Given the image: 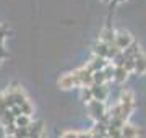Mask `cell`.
<instances>
[{
	"label": "cell",
	"mask_w": 146,
	"mask_h": 138,
	"mask_svg": "<svg viewBox=\"0 0 146 138\" xmlns=\"http://www.w3.org/2000/svg\"><path fill=\"white\" fill-rule=\"evenodd\" d=\"M122 2H125V0H114V3H122Z\"/></svg>",
	"instance_id": "83f0119b"
},
{
	"label": "cell",
	"mask_w": 146,
	"mask_h": 138,
	"mask_svg": "<svg viewBox=\"0 0 146 138\" xmlns=\"http://www.w3.org/2000/svg\"><path fill=\"white\" fill-rule=\"evenodd\" d=\"M0 123L3 125V127H7V125H11V123H15V115H13V112L8 109V111L2 115V119H0Z\"/></svg>",
	"instance_id": "2e32d148"
},
{
	"label": "cell",
	"mask_w": 146,
	"mask_h": 138,
	"mask_svg": "<svg viewBox=\"0 0 146 138\" xmlns=\"http://www.w3.org/2000/svg\"><path fill=\"white\" fill-rule=\"evenodd\" d=\"M7 52H5V49H3V46H2V41H0V60L2 58H5Z\"/></svg>",
	"instance_id": "d4e9b609"
},
{
	"label": "cell",
	"mask_w": 146,
	"mask_h": 138,
	"mask_svg": "<svg viewBox=\"0 0 146 138\" xmlns=\"http://www.w3.org/2000/svg\"><path fill=\"white\" fill-rule=\"evenodd\" d=\"M122 137L123 138H140L141 137V128H138L136 125H131V123L127 122L123 127H122Z\"/></svg>",
	"instance_id": "ba28073f"
},
{
	"label": "cell",
	"mask_w": 146,
	"mask_h": 138,
	"mask_svg": "<svg viewBox=\"0 0 146 138\" xmlns=\"http://www.w3.org/2000/svg\"><path fill=\"white\" fill-rule=\"evenodd\" d=\"M91 138H104V137H101V135H98V133L91 132Z\"/></svg>",
	"instance_id": "4316f807"
},
{
	"label": "cell",
	"mask_w": 146,
	"mask_h": 138,
	"mask_svg": "<svg viewBox=\"0 0 146 138\" xmlns=\"http://www.w3.org/2000/svg\"><path fill=\"white\" fill-rule=\"evenodd\" d=\"M15 138H29V127H21L16 128Z\"/></svg>",
	"instance_id": "ffe728a7"
},
{
	"label": "cell",
	"mask_w": 146,
	"mask_h": 138,
	"mask_svg": "<svg viewBox=\"0 0 146 138\" xmlns=\"http://www.w3.org/2000/svg\"><path fill=\"white\" fill-rule=\"evenodd\" d=\"M104 2H109V0H104Z\"/></svg>",
	"instance_id": "4dcf8cb0"
},
{
	"label": "cell",
	"mask_w": 146,
	"mask_h": 138,
	"mask_svg": "<svg viewBox=\"0 0 146 138\" xmlns=\"http://www.w3.org/2000/svg\"><path fill=\"white\" fill-rule=\"evenodd\" d=\"M128 72H127L123 67H114V81L117 83H123L127 80V76H128Z\"/></svg>",
	"instance_id": "5bb4252c"
},
{
	"label": "cell",
	"mask_w": 146,
	"mask_h": 138,
	"mask_svg": "<svg viewBox=\"0 0 146 138\" xmlns=\"http://www.w3.org/2000/svg\"><path fill=\"white\" fill-rule=\"evenodd\" d=\"M93 83L94 85H106V76H104V72L102 70L93 73Z\"/></svg>",
	"instance_id": "e0dca14e"
},
{
	"label": "cell",
	"mask_w": 146,
	"mask_h": 138,
	"mask_svg": "<svg viewBox=\"0 0 146 138\" xmlns=\"http://www.w3.org/2000/svg\"><path fill=\"white\" fill-rule=\"evenodd\" d=\"M102 72H104V76H106V83L110 81V80H114V65L110 64V62L106 65V68L102 70Z\"/></svg>",
	"instance_id": "d6986e66"
},
{
	"label": "cell",
	"mask_w": 146,
	"mask_h": 138,
	"mask_svg": "<svg viewBox=\"0 0 146 138\" xmlns=\"http://www.w3.org/2000/svg\"><path fill=\"white\" fill-rule=\"evenodd\" d=\"M3 36H5V29H3V28L0 26V41L3 39Z\"/></svg>",
	"instance_id": "484cf974"
},
{
	"label": "cell",
	"mask_w": 146,
	"mask_h": 138,
	"mask_svg": "<svg viewBox=\"0 0 146 138\" xmlns=\"http://www.w3.org/2000/svg\"><path fill=\"white\" fill-rule=\"evenodd\" d=\"M81 101L84 104H89L93 101V93H91V88H81Z\"/></svg>",
	"instance_id": "ac0fdd59"
},
{
	"label": "cell",
	"mask_w": 146,
	"mask_h": 138,
	"mask_svg": "<svg viewBox=\"0 0 146 138\" xmlns=\"http://www.w3.org/2000/svg\"><path fill=\"white\" fill-rule=\"evenodd\" d=\"M57 85L60 90H72V88H78V81L75 78V73H63L60 78H58Z\"/></svg>",
	"instance_id": "5b68a950"
},
{
	"label": "cell",
	"mask_w": 146,
	"mask_h": 138,
	"mask_svg": "<svg viewBox=\"0 0 146 138\" xmlns=\"http://www.w3.org/2000/svg\"><path fill=\"white\" fill-rule=\"evenodd\" d=\"M135 42L133 41V36H131L128 31L125 29H120V31H115V46L120 49V50H125L131 46V44Z\"/></svg>",
	"instance_id": "277c9868"
},
{
	"label": "cell",
	"mask_w": 146,
	"mask_h": 138,
	"mask_svg": "<svg viewBox=\"0 0 146 138\" xmlns=\"http://www.w3.org/2000/svg\"><path fill=\"white\" fill-rule=\"evenodd\" d=\"M88 106V112H89V117L93 119L94 122H101V120H106L109 122V114H107V107L102 101H91Z\"/></svg>",
	"instance_id": "6da1fadb"
},
{
	"label": "cell",
	"mask_w": 146,
	"mask_h": 138,
	"mask_svg": "<svg viewBox=\"0 0 146 138\" xmlns=\"http://www.w3.org/2000/svg\"><path fill=\"white\" fill-rule=\"evenodd\" d=\"M91 93H93L94 101H102V102L107 99V94H109L106 85H93L91 86Z\"/></svg>",
	"instance_id": "52a82bcc"
},
{
	"label": "cell",
	"mask_w": 146,
	"mask_h": 138,
	"mask_svg": "<svg viewBox=\"0 0 146 138\" xmlns=\"http://www.w3.org/2000/svg\"><path fill=\"white\" fill-rule=\"evenodd\" d=\"M5 138H15V137H5Z\"/></svg>",
	"instance_id": "f546056e"
},
{
	"label": "cell",
	"mask_w": 146,
	"mask_h": 138,
	"mask_svg": "<svg viewBox=\"0 0 146 138\" xmlns=\"http://www.w3.org/2000/svg\"><path fill=\"white\" fill-rule=\"evenodd\" d=\"M123 68H125L128 73H133V72H135V58H125Z\"/></svg>",
	"instance_id": "44dd1931"
},
{
	"label": "cell",
	"mask_w": 146,
	"mask_h": 138,
	"mask_svg": "<svg viewBox=\"0 0 146 138\" xmlns=\"http://www.w3.org/2000/svg\"><path fill=\"white\" fill-rule=\"evenodd\" d=\"M120 109H122V117L128 120L130 114L133 112V107H135V96H133V91L130 90H123L122 91V96H120Z\"/></svg>",
	"instance_id": "7a4b0ae2"
},
{
	"label": "cell",
	"mask_w": 146,
	"mask_h": 138,
	"mask_svg": "<svg viewBox=\"0 0 146 138\" xmlns=\"http://www.w3.org/2000/svg\"><path fill=\"white\" fill-rule=\"evenodd\" d=\"M109 64V60L107 58H102V57H98V55H94L91 60H89V64L86 65V68L89 70V72H99V70H104L106 65Z\"/></svg>",
	"instance_id": "8992f818"
},
{
	"label": "cell",
	"mask_w": 146,
	"mask_h": 138,
	"mask_svg": "<svg viewBox=\"0 0 146 138\" xmlns=\"http://www.w3.org/2000/svg\"><path fill=\"white\" fill-rule=\"evenodd\" d=\"M99 41L107 44V46H112V44L115 42V31L112 28H104L99 34Z\"/></svg>",
	"instance_id": "9c48e42d"
},
{
	"label": "cell",
	"mask_w": 146,
	"mask_h": 138,
	"mask_svg": "<svg viewBox=\"0 0 146 138\" xmlns=\"http://www.w3.org/2000/svg\"><path fill=\"white\" fill-rule=\"evenodd\" d=\"M133 73L136 75H145L146 73V55L141 54L135 58V72Z\"/></svg>",
	"instance_id": "7c38bea8"
},
{
	"label": "cell",
	"mask_w": 146,
	"mask_h": 138,
	"mask_svg": "<svg viewBox=\"0 0 146 138\" xmlns=\"http://www.w3.org/2000/svg\"><path fill=\"white\" fill-rule=\"evenodd\" d=\"M7 111H8V106H7L5 99H3V96H2V93H0V119H2V115H3Z\"/></svg>",
	"instance_id": "603a6c76"
},
{
	"label": "cell",
	"mask_w": 146,
	"mask_h": 138,
	"mask_svg": "<svg viewBox=\"0 0 146 138\" xmlns=\"http://www.w3.org/2000/svg\"><path fill=\"white\" fill-rule=\"evenodd\" d=\"M41 138H47V135H46V132L42 133V137H41Z\"/></svg>",
	"instance_id": "f1b7e54d"
},
{
	"label": "cell",
	"mask_w": 146,
	"mask_h": 138,
	"mask_svg": "<svg viewBox=\"0 0 146 138\" xmlns=\"http://www.w3.org/2000/svg\"><path fill=\"white\" fill-rule=\"evenodd\" d=\"M123 52V55H125V58H136L138 55H141V49L140 46H138V42H133L128 49H125V50H122Z\"/></svg>",
	"instance_id": "4fadbf2b"
},
{
	"label": "cell",
	"mask_w": 146,
	"mask_h": 138,
	"mask_svg": "<svg viewBox=\"0 0 146 138\" xmlns=\"http://www.w3.org/2000/svg\"><path fill=\"white\" fill-rule=\"evenodd\" d=\"M62 138H78V133L73 132V130H68V132L62 133Z\"/></svg>",
	"instance_id": "cb8c5ba5"
},
{
	"label": "cell",
	"mask_w": 146,
	"mask_h": 138,
	"mask_svg": "<svg viewBox=\"0 0 146 138\" xmlns=\"http://www.w3.org/2000/svg\"><path fill=\"white\" fill-rule=\"evenodd\" d=\"M15 125H16V128L29 127V125H31V117H29V115H25V114H21V115L15 117Z\"/></svg>",
	"instance_id": "9a60e30c"
},
{
	"label": "cell",
	"mask_w": 146,
	"mask_h": 138,
	"mask_svg": "<svg viewBox=\"0 0 146 138\" xmlns=\"http://www.w3.org/2000/svg\"><path fill=\"white\" fill-rule=\"evenodd\" d=\"M73 73H75V78L78 81V88H91L94 85L93 83V72H89L86 67L75 70Z\"/></svg>",
	"instance_id": "3957f363"
},
{
	"label": "cell",
	"mask_w": 146,
	"mask_h": 138,
	"mask_svg": "<svg viewBox=\"0 0 146 138\" xmlns=\"http://www.w3.org/2000/svg\"><path fill=\"white\" fill-rule=\"evenodd\" d=\"M44 133V122L37 120V122H31L29 125V138H41Z\"/></svg>",
	"instance_id": "30bf717a"
},
{
	"label": "cell",
	"mask_w": 146,
	"mask_h": 138,
	"mask_svg": "<svg viewBox=\"0 0 146 138\" xmlns=\"http://www.w3.org/2000/svg\"><path fill=\"white\" fill-rule=\"evenodd\" d=\"M3 130H5V137H15L16 125H15V123H11V125H7V127H3Z\"/></svg>",
	"instance_id": "7402d4cb"
},
{
	"label": "cell",
	"mask_w": 146,
	"mask_h": 138,
	"mask_svg": "<svg viewBox=\"0 0 146 138\" xmlns=\"http://www.w3.org/2000/svg\"><path fill=\"white\" fill-rule=\"evenodd\" d=\"M109 47H110V46H107V44H104V42H101V41H98V42L94 44L93 52H94V55H98V57L107 58V55H109Z\"/></svg>",
	"instance_id": "8fae6325"
}]
</instances>
